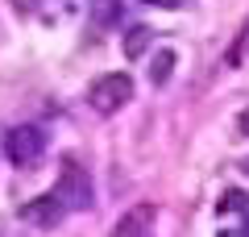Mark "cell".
<instances>
[{"label": "cell", "mask_w": 249, "mask_h": 237, "mask_svg": "<svg viewBox=\"0 0 249 237\" xmlns=\"http://www.w3.org/2000/svg\"><path fill=\"white\" fill-rule=\"evenodd\" d=\"M88 100H91V108H96L100 117H112V113H121V108L129 104V100H133V79L124 75V71L100 75L96 83H91Z\"/></svg>", "instance_id": "obj_1"}, {"label": "cell", "mask_w": 249, "mask_h": 237, "mask_svg": "<svg viewBox=\"0 0 249 237\" xmlns=\"http://www.w3.org/2000/svg\"><path fill=\"white\" fill-rule=\"evenodd\" d=\"M54 196L62 200L67 212H71V208H88V204H91V179H88V171H83L79 162H62V175H58V183H54Z\"/></svg>", "instance_id": "obj_2"}, {"label": "cell", "mask_w": 249, "mask_h": 237, "mask_svg": "<svg viewBox=\"0 0 249 237\" xmlns=\"http://www.w3.org/2000/svg\"><path fill=\"white\" fill-rule=\"evenodd\" d=\"M42 150H46V138H42V129H34V125H21V129H13L9 138H4V154H9L17 167L37 162Z\"/></svg>", "instance_id": "obj_3"}, {"label": "cell", "mask_w": 249, "mask_h": 237, "mask_svg": "<svg viewBox=\"0 0 249 237\" xmlns=\"http://www.w3.org/2000/svg\"><path fill=\"white\" fill-rule=\"evenodd\" d=\"M154 220H158V204L142 200L129 212H121V220L112 225V237H154Z\"/></svg>", "instance_id": "obj_4"}, {"label": "cell", "mask_w": 249, "mask_h": 237, "mask_svg": "<svg viewBox=\"0 0 249 237\" xmlns=\"http://www.w3.org/2000/svg\"><path fill=\"white\" fill-rule=\"evenodd\" d=\"M62 217H67V208H62V200L54 192L37 196V200H29L25 208H21V220H29V225H37V229H54Z\"/></svg>", "instance_id": "obj_5"}, {"label": "cell", "mask_w": 249, "mask_h": 237, "mask_svg": "<svg viewBox=\"0 0 249 237\" xmlns=\"http://www.w3.org/2000/svg\"><path fill=\"white\" fill-rule=\"evenodd\" d=\"M170 71H175V54H170V50H158V59H154V67H150V79H154V83H166Z\"/></svg>", "instance_id": "obj_6"}, {"label": "cell", "mask_w": 249, "mask_h": 237, "mask_svg": "<svg viewBox=\"0 0 249 237\" xmlns=\"http://www.w3.org/2000/svg\"><path fill=\"white\" fill-rule=\"evenodd\" d=\"M145 46H150V29H145V25L129 29V38H124V54H129V59H137V54H142Z\"/></svg>", "instance_id": "obj_7"}, {"label": "cell", "mask_w": 249, "mask_h": 237, "mask_svg": "<svg viewBox=\"0 0 249 237\" xmlns=\"http://www.w3.org/2000/svg\"><path fill=\"white\" fill-rule=\"evenodd\" d=\"M145 4H158V9H178L183 0H145Z\"/></svg>", "instance_id": "obj_8"}, {"label": "cell", "mask_w": 249, "mask_h": 237, "mask_svg": "<svg viewBox=\"0 0 249 237\" xmlns=\"http://www.w3.org/2000/svg\"><path fill=\"white\" fill-rule=\"evenodd\" d=\"M241 129L249 133V108H245V113H241Z\"/></svg>", "instance_id": "obj_9"}, {"label": "cell", "mask_w": 249, "mask_h": 237, "mask_svg": "<svg viewBox=\"0 0 249 237\" xmlns=\"http://www.w3.org/2000/svg\"><path fill=\"white\" fill-rule=\"evenodd\" d=\"M220 237H237V233H220Z\"/></svg>", "instance_id": "obj_10"}]
</instances>
